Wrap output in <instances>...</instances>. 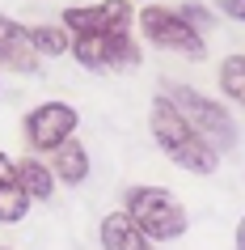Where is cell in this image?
<instances>
[{
    "label": "cell",
    "instance_id": "obj_18",
    "mask_svg": "<svg viewBox=\"0 0 245 250\" xmlns=\"http://www.w3.org/2000/svg\"><path fill=\"white\" fill-rule=\"evenodd\" d=\"M131 4H135V0H131ZM140 4H152V0H140Z\"/></svg>",
    "mask_w": 245,
    "mask_h": 250
},
{
    "label": "cell",
    "instance_id": "obj_3",
    "mask_svg": "<svg viewBox=\"0 0 245 250\" xmlns=\"http://www.w3.org/2000/svg\"><path fill=\"white\" fill-rule=\"evenodd\" d=\"M165 98L178 106V115L186 119V123H190L216 153H232V148H237L241 136H237V123H232V115H228V106H224V102L199 93L194 85H186V81H169Z\"/></svg>",
    "mask_w": 245,
    "mask_h": 250
},
{
    "label": "cell",
    "instance_id": "obj_17",
    "mask_svg": "<svg viewBox=\"0 0 245 250\" xmlns=\"http://www.w3.org/2000/svg\"><path fill=\"white\" fill-rule=\"evenodd\" d=\"M232 250H245V216L237 221V237H232Z\"/></svg>",
    "mask_w": 245,
    "mask_h": 250
},
{
    "label": "cell",
    "instance_id": "obj_8",
    "mask_svg": "<svg viewBox=\"0 0 245 250\" xmlns=\"http://www.w3.org/2000/svg\"><path fill=\"white\" fill-rule=\"evenodd\" d=\"M38 60L42 55L30 47V34L21 21H13L9 13H0V72H38Z\"/></svg>",
    "mask_w": 245,
    "mask_h": 250
},
{
    "label": "cell",
    "instance_id": "obj_11",
    "mask_svg": "<svg viewBox=\"0 0 245 250\" xmlns=\"http://www.w3.org/2000/svg\"><path fill=\"white\" fill-rule=\"evenodd\" d=\"M34 199L21 191V183H17V170H13V157L9 153H0V225H17L26 221V212Z\"/></svg>",
    "mask_w": 245,
    "mask_h": 250
},
{
    "label": "cell",
    "instance_id": "obj_6",
    "mask_svg": "<svg viewBox=\"0 0 245 250\" xmlns=\"http://www.w3.org/2000/svg\"><path fill=\"white\" fill-rule=\"evenodd\" d=\"M80 127L76 106L68 102H38L34 110H26L21 119V140H26V153H38V157H51L59 145H68Z\"/></svg>",
    "mask_w": 245,
    "mask_h": 250
},
{
    "label": "cell",
    "instance_id": "obj_7",
    "mask_svg": "<svg viewBox=\"0 0 245 250\" xmlns=\"http://www.w3.org/2000/svg\"><path fill=\"white\" fill-rule=\"evenodd\" d=\"M59 26L68 34H127L135 26V4L131 0H89V4H68L59 13Z\"/></svg>",
    "mask_w": 245,
    "mask_h": 250
},
{
    "label": "cell",
    "instance_id": "obj_1",
    "mask_svg": "<svg viewBox=\"0 0 245 250\" xmlns=\"http://www.w3.org/2000/svg\"><path fill=\"white\" fill-rule=\"evenodd\" d=\"M148 132H152L156 148H161V153H165L178 170L199 174V178H207V174L220 170V153L178 115V106L169 102L165 93H156L152 106H148Z\"/></svg>",
    "mask_w": 245,
    "mask_h": 250
},
{
    "label": "cell",
    "instance_id": "obj_9",
    "mask_svg": "<svg viewBox=\"0 0 245 250\" xmlns=\"http://www.w3.org/2000/svg\"><path fill=\"white\" fill-rule=\"evenodd\" d=\"M97 242H102V250H156V242L144 233L123 208L102 216V225H97Z\"/></svg>",
    "mask_w": 245,
    "mask_h": 250
},
{
    "label": "cell",
    "instance_id": "obj_10",
    "mask_svg": "<svg viewBox=\"0 0 245 250\" xmlns=\"http://www.w3.org/2000/svg\"><path fill=\"white\" fill-rule=\"evenodd\" d=\"M13 170H17V183L34 204H47L55 195V174H51V161H42L38 153H26V157H13Z\"/></svg>",
    "mask_w": 245,
    "mask_h": 250
},
{
    "label": "cell",
    "instance_id": "obj_2",
    "mask_svg": "<svg viewBox=\"0 0 245 250\" xmlns=\"http://www.w3.org/2000/svg\"><path fill=\"white\" fill-rule=\"evenodd\" d=\"M123 212L140 225L152 242H178L186 229H190V212L178 204L173 191L152 183H135L123 191Z\"/></svg>",
    "mask_w": 245,
    "mask_h": 250
},
{
    "label": "cell",
    "instance_id": "obj_5",
    "mask_svg": "<svg viewBox=\"0 0 245 250\" xmlns=\"http://www.w3.org/2000/svg\"><path fill=\"white\" fill-rule=\"evenodd\" d=\"M72 60L85 72H131L144 64V47L135 42V34H72Z\"/></svg>",
    "mask_w": 245,
    "mask_h": 250
},
{
    "label": "cell",
    "instance_id": "obj_19",
    "mask_svg": "<svg viewBox=\"0 0 245 250\" xmlns=\"http://www.w3.org/2000/svg\"><path fill=\"white\" fill-rule=\"evenodd\" d=\"M0 250H9V246H0Z\"/></svg>",
    "mask_w": 245,
    "mask_h": 250
},
{
    "label": "cell",
    "instance_id": "obj_14",
    "mask_svg": "<svg viewBox=\"0 0 245 250\" xmlns=\"http://www.w3.org/2000/svg\"><path fill=\"white\" fill-rule=\"evenodd\" d=\"M26 34H30V47L38 55H64L72 47V34L64 26H26Z\"/></svg>",
    "mask_w": 245,
    "mask_h": 250
},
{
    "label": "cell",
    "instance_id": "obj_4",
    "mask_svg": "<svg viewBox=\"0 0 245 250\" xmlns=\"http://www.w3.org/2000/svg\"><path fill=\"white\" fill-rule=\"evenodd\" d=\"M135 26H140V39L148 42V47H156V51L165 55H182V60H207V39L199 34L194 26H186L182 21L178 9H169V4H144L140 13H135Z\"/></svg>",
    "mask_w": 245,
    "mask_h": 250
},
{
    "label": "cell",
    "instance_id": "obj_13",
    "mask_svg": "<svg viewBox=\"0 0 245 250\" xmlns=\"http://www.w3.org/2000/svg\"><path fill=\"white\" fill-rule=\"evenodd\" d=\"M216 85H220V93H224L228 102H237L245 110V55H228V60H220Z\"/></svg>",
    "mask_w": 245,
    "mask_h": 250
},
{
    "label": "cell",
    "instance_id": "obj_12",
    "mask_svg": "<svg viewBox=\"0 0 245 250\" xmlns=\"http://www.w3.org/2000/svg\"><path fill=\"white\" fill-rule=\"evenodd\" d=\"M93 170V161H89V148L80 145L76 136L68 140V145H59L51 153V174H55V183H64V187H80L85 178H89Z\"/></svg>",
    "mask_w": 245,
    "mask_h": 250
},
{
    "label": "cell",
    "instance_id": "obj_15",
    "mask_svg": "<svg viewBox=\"0 0 245 250\" xmlns=\"http://www.w3.org/2000/svg\"><path fill=\"white\" fill-rule=\"evenodd\" d=\"M178 13H182V21H186V26H194L203 39H207V30L216 26V9H211V4H203V0H182Z\"/></svg>",
    "mask_w": 245,
    "mask_h": 250
},
{
    "label": "cell",
    "instance_id": "obj_16",
    "mask_svg": "<svg viewBox=\"0 0 245 250\" xmlns=\"http://www.w3.org/2000/svg\"><path fill=\"white\" fill-rule=\"evenodd\" d=\"M211 9H216L220 17H228V21H241V26H245V0H216Z\"/></svg>",
    "mask_w": 245,
    "mask_h": 250
}]
</instances>
